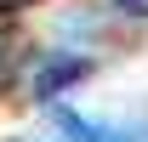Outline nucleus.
<instances>
[{"label": "nucleus", "mask_w": 148, "mask_h": 142, "mask_svg": "<svg viewBox=\"0 0 148 142\" xmlns=\"http://www.w3.org/2000/svg\"><path fill=\"white\" fill-rule=\"evenodd\" d=\"M120 12H131V17H148V0H114Z\"/></svg>", "instance_id": "obj_3"}, {"label": "nucleus", "mask_w": 148, "mask_h": 142, "mask_svg": "<svg viewBox=\"0 0 148 142\" xmlns=\"http://www.w3.org/2000/svg\"><path fill=\"white\" fill-rule=\"evenodd\" d=\"M51 125H57L63 142H131L120 125H103L91 114H80V108H51Z\"/></svg>", "instance_id": "obj_1"}, {"label": "nucleus", "mask_w": 148, "mask_h": 142, "mask_svg": "<svg viewBox=\"0 0 148 142\" xmlns=\"http://www.w3.org/2000/svg\"><path fill=\"white\" fill-rule=\"evenodd\" d=\"M80 74H86V63H80V57H51V63L40 68V80H34V97H40V102H51L57 91H69Z\"/></svg>", "instance_id": "obj_2"}]
</instances>
